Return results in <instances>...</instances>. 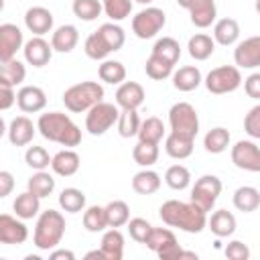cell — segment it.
<instances>
[{
	"label": "cell",
	"instance_id": "1",
	"mask_svg": "<svg viewBox=\"0 0 260 260\" xmlns=\"http://www.w3.org/2000/svg\"><path fill=\"white\" fill-rule=\"evenodd\" d=\"M158 215L162 223H167L169 228H179L187 234H199L207 225V211H203L193 201L185 203V201L169 199L160 205Z\"/></svg>",
	"mask_w": 260,
	"mask_h": 260
},
{
	"label": "cell",
	"instance_id": "2",
	"mask_svg": "<svg viewBox=\"0 0 260 260\" xmlns=\"http://www.w3.org/2000/svg\"><path fill=\"white\" fill-rule=\"evenodd\" d=\"M37 128L43 138L49 142H57L61 146L73 148L81 142V130L79 126L63 112H47L39 116Z\"/></svg>",
	"mask_w": 260,
	"mask_h": 260
},
{
	"label": "cell",
	"instance_id": "3",
	"mask_svg": "<svg viewBox=\"0 0 260 260\" xmlns=\"http://www.w3.org/2000/svg\"><path fill=\"white\" fill-rule=\"evenodd\" d=\"M124 41H126V35L122 30V26H118L114 22H106L85 39L83 49L89 59L104 61L110 53L120 51L124 47Z\"/></svg>",
	"mask_w": 260,
	"mask_h": 260
},
{
	"label": "cell",
	"instance_id": "4",
	"mask_svg": "<svg viewBox=\"0 0 260 260\" xmlns=\"http://www.w3.org/2000/svg\"><path fill=\"white\" fill-rule=\"evenodd\" d=\"M65 234V217L61 215V211L55 209H45L35 225V234H32V242L39 250H53L59 246L61 238Z\"/></svg>",
	"mask_w": 260,
	"mask_h": 260
},
{
	"label": "cell",
	"instance_id": "5",
	"mask_svg": "<svg viewBox=\"0 0 260 260\" xmlns=\"http://www.w3.org/2000/svg\"><path fill=\"white\" fill-rule=\"evenodd\" d=\"M104 98V87L98 81H81L63 91V104L69 112L81 114L100 104Z\"/></svg>",
	"mask_w": 260,
	"mask_h": 260
},
{
	"label": "cell",
	"instance_id": "6",
	"mask_svg": "<svg viewBox=\"0 0 260 260\" xmlns=\"http://www.w3.org/2000/svg\"><path fill=\"white\" fill-rule=\"evenodd\" d=\"M169 124H171V132L187 136V138H195L199 132L197 110L189 102H177L169 110Z\"/></svg>",
	"mask_w": 260,
	"mask_h": 260
},
{
	"label": "cell",
	"instance_id": "7",
	"mask_svg": "<svg viewBox=\"0 0 260 260\" xmlns=\"http://www.w3.org/2000/svg\"><path fill=\"white\" fill-rule=\"evenodd\" d=\"M118 118H120L118 106L108 104V102H100V104H95L93 108L87 110V116H85V130H87L91 136H102V134H106L114 124H118Z\"/></svg>",
	"mask_w": 260,
	"mask_h": 260
},
{
	"label": "cell",
	"instance_id": "8",
	"mask_svg": "<svg viewBox=\"0 0 260 260\" xmlns=\"http://www.w3.org/2000/svg\"><path fill=\"white\" fill-rule=\"evenodd\" d=\"M242 85V75H240V67L234 65H221L215 67L207 73L205 77V87L207 91L221 95V93H232Z\"/></svg>",
	"mask_w": 260,
	"mask_h": 260
},
{
	"label": "cell",
	"instance_id": "9",
	"mask_svg": "<svg viewBox=\"0 0 260 260\" xmlns=\"http://www.w3.org/2000/svg\"><path fill=\"white\" fill-rule=\"evenodd\" d=\"M144 246L148 250H152L158 258H165V260L181 258L183 256V250L177 244V238H175V234L169 228H152V232L146 238Z\"/></svg>",
	"mask_w": 260,
	"mask_h": 260
},
{
	"label": "cell",
	"instance_id": "10",
	"mask_svg": "<svg viewBox=\"0 0 260 260\" xmlns=\"http://www.w3.org/2000/svg\"><path fill=\"white\" fill-rule=\"evenodd\" d=\"M219 193H221V181L215 175H203L195 181L191 189V201L199 205L203 211H211Z\"/></svg>",
	"mask_w": 260,
	"mask_h": 260
},
{
	"label": "cell",
	"instance_id": "11",
	"mask_svg": "<svg viewBox=\"0 0 260 260\" xmlns=\"http://www.w3.org/2000/svg\"><path fill=\"white\" fill-rule=\"evenodd\" d=\"M165 22H167L165 12L156 6H148L132 18V32L138 39H152L165 26Z\"/></svg>",
	"mask_w": 260,
	"mask_h": 260
},
{
	"label": "cell",
	"instance_id": "12",
	"mask_svg": "<svg viewBox=\"0 0 260 260\" xmlns=\"http://www.w3.org/2000/svg\"><path fill=\"white\" fill-rule=\"evenodd\" d=\"M232 162L250 173H260V146L252 140H238L232 146Z\"/></svg>",
	"mask_w": 260,
	"mask_h": 260
},
{
	"label": "cell",
	"instance_id": "13",
	"mask_svg": "<svg viewBox=\"0 0 260 260\" xmlns=\"http://www.w3.org/2000/svg\"><path fill=\"white\" fill-rule=\"evenodd\" d=\"M181 8H185L191 16V22L197 28H207L217 16L215 0H177Z\"/></svg>",
	"mask_w": 260,
	"mask_h": 260
},
{
	"label": "cell",
	"instance_id": "14",
	"mask_svg": "<svg viewBox=\"0 0 260 260\" xmlns=\"http://www.w3.org/2000/svg\"><path fill=\"white\" fill-rule=\"evenodd\" d=\"M234 61L242 69H256L260 67V35L248 37L234 49Z\"/></svg>",
	"mask_w": 260,
	"mask_h": 260
},
{
	"label": "cell",
	"instance_id": "15",
	"mask_svg": "<svg viewBox=\"0 0 260 260\" xmlns=\"http://www.w3.org/2000/svg\"><path fill=\"white\" fill-rule=\"evenodd\" d=\"M22 47H24L22 30L12 22L0 24V61L4 63V61L14 59L16 51Z\"/></svg>",
	"mask_w": 260,
	"mask_h": 260
},
{
	"label": "cell",
	"instance_id": "16",
	"mask_svg": "<svg viewBox=\"0 0 260 260\" xmlns=\"http://www.w3.org/2000/svg\"><path fill=\"white\" fill-rule=\"evenodd\" d=\"M53 45H49L43 37H32L30 41L24 43L22 47V53H24V59L28 65L32 67H45L51 57H53Z\"/></svg>",
	"mask_w": 260,
	"mask_h": 260
},
{
	"label": "cell",
	"instance_id": "17",
	"mask_svg": "<svg viewBox=\"0 0 260 260\" xmlns=\"http://www.w3.org/2000/svg\"><path fill=\"white\" fill-rule=\"evenodd\" d=\"M26 238H28V230L20 221L18 215L16 217H12L8 213L0 215V242L2 244H8V246L22 244V242H26Z\"/></svg>",
	"mask_w": 260,
	"mask_h": 260
},
{
	"label": "cell",
	"instance_id": "18",
	"mask_svg": "<svg viewBox=\"0 0 260 260\" xmlns=\"http://www.w3.org/2000/svg\"><path fill=\"white\" fill-rule=\"evenodd\" d=\"M144 98V87L136 81H124L116 89V106L122 110H138Z\"/></svg>",
	"mask_w": 260,
	"mask_h": 260
},
{
	"label": "cell",
	"instance_id": "19",
	"mask_svg": "<svg viewBox=\"0 0 260 260\" xmlns=\"http://www.w3.org/2000/svg\"><path fill=\"white\" fill-rule=\"evenodd\" d=\"M16 104H18L20 112L35 114V112H41L47 106V93L37 85H24L16 93Z\"/></svg>",
	"mask_w": 260,
	"mask_h": 260
},
{
	"label": "cell",
	"instance_id": "20",
	"mask_svg": "<svg viewBox=\"0 0 260 260\" xmlns=\"http://www.w3.org/2000/svg\"><path fill=\"white\" fill-rule=\"evenodd\" d=\"M24 24L35 37H43L53 28V14L45 6H32L24 12Z\"/></svg>",
	"mask_w": 260,
	"mask_h": 260
},
{
	"label": "cell",
	"instance_id": "21",
	"mask_svg": "<svg viewBox=\"0 0 260 260\" xmlns=\"http://www.w3.org/2000/svg\"><path fill=\"white\" fill-rule=\"evenodd\" d=\"M39 128L32 124V120H28L26 116H16L10 120V126H8V140L14 144V146H26L35 132Z\"/></svg>",
	"mask_w": 260,
	"mask_h": 260
},
{
	"label": "cell",
	"instance_id": "22",
	"mask_svg": "<svg viewBox=\"0 0 260 260\" xmlns=\"http://www.w3.org/2000/svg\"><path fill=\"white\" fill-rule=\"evenodd\" d=\"M79 165H81V158H79V154H77L75 150H71V148L59 150V152L53 156V160H51V169H53V173L59 175V177H71V175H75V173L79 171Z\"/></svg>",
	"mask_w": 260,
	"mask_h": 260
},
{
	"label": "cell",
	"instance_id": "23",
	"mask_svg": "<svg viewBox=\"0 0 260 260\" xmlns=\"http://www.w3.org/2000/svg\"><path fill=\"white\" fill-rule=\"evenodd\" d=\"M79 43V32L73 24H63L59 28H55L53 37H51V45L57 53H71Z\"/></svg>",
	"mask_w": 260,
	"mask_h": 260
},
{
	"label": "cell",
	"instance_id": "24",
	"mask_svg": "<svg viewBox=\"0 0 260 260\" xmlns=\"http://www.w3.org/2000/svg\"><path fill=\"white\" fill-rule=\"evenodd\" d=\"M203 77H201V71L199 67L195 65H185V67H179L175 73H173V85L175 89L179 91H193L201 85Z\"/></svg>",
	"mask_w": 260,
	"mask_h": 260
},
{
	"label": "cell",
	"instance_id": "25",
	"mask_svg": "<svg viewBox=\"0 0 260 260\" xmlns=\"http://www.w3.org/2000/svg\"><path fill=\"white\" fill-rule=\"evenodd\" d=\"M207 225L211 230L213 236L217 238H228L236 232V217L234 213H230L228 209H217L211 213V217L207 219Z\"/></svg>",
	"mask_w": 260,
	"mask_h": 260
},
{
	"label": "cell",
	"instance_id": "26",
	"mask_svg": "<svg viewBox=\"0 0 260 260\" xmlns=\"http://www.w3.org/2000/svg\"><path fill=\"white\" fill-rule=\"evenodd\" d=\"M234 207L238 211H244V213H252L260 207V191L256 187H250V185H244V187H238L234 191Z\"/></svg>",
	"mask_w": 260,
	"mask_h": 260
},
{
	"label": "cell",
	"instance_id": "27",
	"mask_svg": "<svg viewBox=\"0 0 260 260\" xmlns=\"http://www.w3.org/2000/svg\"><path fill=\"white\" fill-rule=\"evenodd\" d=\"M12 209L20 219H32L41 211V197L35 195L32 191H24V193L16 195Z\"/></svg>",
	"mask_w": 260,
	"mask_h": 260
},
{
	"label": "cell",
	"instance_id": "28",
	"mask_svg": "<svg viewBox=\"0 0 260 260\" xmlns=\"http://www.w3.org/2000/svg\"><path fill=\"white\" fill-rule=\"evenodd\" d=\"M238 39H240V24L236 18H221L215 22V26H213V41L215 43L230 47Z\"/></svg>",
	"mask_w": 260,
	"mask_h": 260
},
{
	"label": "cell",
	"instance_id": "29",
	"mask_svg": "<svg viewBox=\"0 0 260 260\" xmlns=\"http://www.w3.org/2000/svg\"><path fill=\"white\" fill-rule=\"evenodd\" d=\"M106 254V260H122L124 256V236L118 228H110L104 236H102V246H100Z\"/></svg>",
	"mask_w": 260,
	"mask_h": 260
},
{
	"label": "cell",
	"instance_id": "30",
	"mask_svg": "<svg viewBox=\"0 0 260 260\" xmlns=\"http://www.w3.org/2000/svg\"><path fill=\"white\" fill-rule=\"evenodd\" d=\"M187 49H189V55H191L195 61H205V59H209V57L213 55V51H215V41H213L209 35H205V32H197V35H193V37L189 39Z\"/></svg>",
	"mask_w": 260,
	"mask_h": 260
},
{
	"label": "cell",
	"instance_id": "31",
	"mask_svg": "<svg viewBox=\"0 0 260 260\" xmlns=\"http://www.w3.org/2000/svg\"><path fill=\"white\" fill-rule=\"evenodd\" d=\"M193 140L195 138H187V136H181V134H175L171 132L165 140V150L171 158H177V160H183L187 156H191L193 152Z\"/></svg>",
	"mask_w": 260,
	"mask_h": 260
},
{
	"label": "cell",
	"instance_id": "32",
	"mask_svg": "<svg viewBox=\"0 0 260 260\" xmlns=\"http://www.w3.org/2000/svg\"><path fill=\"white\" fill-rule=\"evenodd\" d=\"M132 189L138 193V195H152L160 189V177L158 173L150 171V169H144L140 173L134 175L132 179Z\"/></svg>",
	"mask_w": 260,
	"mask_h": 260
},
{
	"label": "cell",
	"instance_id": "33",
	"mask_svg": "<svg viewBox=\"0 0 260 260\" xmlns=\"http://www.w3.org/2000/svg\"><path fill=\"white\" fill-rule=\"evenodd\" d=\"M98 75H100V79L106 81V83L120 85V83H124V79H126V67H124L120 61L104 59L102 65L98 67Z\"/></svg>",
	"mask_w": 260,
	"mask_h": 260
},
{
	"label": "cell",
	"instance_id": "34",
	"mask_svg": "<svg viewBox=\"0 0 260 260\" xmlns=\"http://www.w3.org/2000/svg\"><path fill=\"white\" fill-rule=\"evenodd\" d=\"M165 136V124L160 118L156 116H150L146 120H142L140 124V130H138V140L142 142H152V144H158Z\"/></svg>",
	"mask_w": 260,
	"mask_h": 260
},
{
	"label": "cell",
	"instance_id": "35",
	"mask_svg": "<svg viewBox=\"0 0 260 260\" xmlns=\"http://www.w3.org/2000/svg\"><path fill=\"white\" fill-rule=\"evenodd\" d=\"M59 205L67 213H79L85 209V193L75 187H67L59 195Z\"/></svg>",
	"mask_w": 260,
	"mask_h": 260
},
{
	"label": "cell",
	"instance_id": "36",
	"mask_svg": "<svg viewBox=\"0 0 260 260\" xmlns=\"http://www.w3.org/2000/svg\"><path fill=\"white\" fill-rule=\"evenodd\" d=\"M203 146H205V150L211 152V154L223 152V150L230 146V132H228L223 126L211 128V130L205 134V138H203Z\"/></svg>",
	"mask_w": 260,
	"mask_h": 260
},
{
	"label": "cell",
	"instance_id": "37",
	"mask_svg": "<svg viewBox=\"0 0 260 260\" xmlns=\"http://www.w3.org/2000/svg\"><path fill=\"white\" fill-rule=\"evenodd\" d=\"M106 217H108V228H122L130 221V207L126 201L116 199L106 205Z\"/></svg>",
	"mask_w": 260,
	"mask_h": 260
},
{
	"label": "cell",
	"instance_id": "38",
	"mask_svg": "<svg viewBox=\"0 0 260 260\" xmlns=\"http://www.w3.org/2000/svg\"><path fill=\"white\" fill-rule=\"evenodd\" d=\"M83 228L91 234L104 232L108 228V217H106V207L100 205H89L83 211Z\"/></svg>",
	"mask_w": 260,
	"mask_h": 260
},
{
	"label": "cell",
	"instance_id": "39",
	"mask_svg": "<svg viewBox=\"0 0 260 260\" xmlns=\"http://www.w3.org/2000/svg\"><path fill=\"white\" fill-rule=\"evenodd\" d=\"M152 55L162 57V59H167L169 63L177 65V61H179V57H181V45H179L173 37H162V39H158V41L154 43Z\"/></svg>",
	"mask_w": 260,
	"mask_h": 260
},
{
	"label": "cell",
	"instance_id": "40",
	"mask_svg": "<svg viewBox=\"0 0 260 260\" xmlns=\"http://www.w3.org/2000/svg\"><path fill=\"white\" fill-rule=\"evenodd\" d=\"M173 67H175V65L169 63L167 59L156 57V55L150 53V57L146 59L144 71H146V75H148L150 79H154V81H162V79H167L169 75H173Z\"/></svg>",
	"mask_w": 260,
	"mask_h": 260
},
{
	"label": "cell",
	"instance_id": "41",
	"mask_svg": "<svg viewBox=\"0 0 260 260\" xmlns=\"http://www.w3.org/2000/svg\"><path fill=\"white\" fill-rule=\"evenodd\" d=\"M132 156H134V162H136V165L148 169V167H152V165L158 160V144L138 140V144H136L134 150H132Z\"/></svg>",
	"mask_w": 260,
	"mask_h": 260
},
{
	"label": "cell",
	"instance_id": "42",
	"mask_svg": "<svg viewBox=\"0 0 260 260\" xmlns=\"http://www.w3.org/2000/svg\"><path fill=\"white\" fill-rule=\"evenodd\" d=\"M28 191H32L35 195H39L41 199L43 197H49L55 191V179H53V175H49L47 171H37L28 179Z\"/></svg>",
	"mask_w": 260,
	"mask_h": 260
},
{
	"label": "cell",
	"instance_id": "43",
	"mask_svg": "<svg viewBox=\"0 0 260 260\" xmlns=\"http://www.w3.org/2000/svg\"><path fill=\"white\" fill-rule=\"evenodd\" d=\"M140 124H142V122H140L136 110H122V112H120V118H118V132H120L122 138L138 136Z\"/></svg>",
	"mask_w": 260,
	"mask_h": 260
},
{
	"label": "cell",
	"instance_id": "44",
	"mask_svg": "<svg viewBox=\"0 0 260 260\" xmlns=\"http://www.w3.org/2000/svg\"><path fill=\"white\" fill-rule=\"evenodd\" d=\"M165 183H167L171 189H175V191H183V189H187L189 183H191V173H189V169L183 167V165H173V167H169L167 173H165Z\"/></svg>",
	"mask_w": 260,
	"mask_h": 260
},
{
	"label": "cell",
	"instance_id": "45",
	"mask_svg": "<svg viewBox=\"0 0 260 260\" xmlns=\"http://www.w3.org/2000/svg\"><path fill=\"white\" fill-rule=\"evenodd\" d=\"M73 14L79 18V20H85V22H91L95 20L102 10H104V4L100 0H73Z\"/></svg>",
	"mask_w": 260,
	"mask_h": 260
},
{
	"label": "cell",
	"instance_id": "46",
	"mask_svg": "<svg viewBox=\"0 0 260 260\" xmlns=\"http://www.w3.org/2000/svg\"><path fill=\"white\" fill-rule=\"evenodd\" d=\"M26 77V69L24 65L18 61V59H10V61H4L2 67H0V79H6L8 83L12 85H20Z\"/></svg>",
	"mask_w": 260,
	"mask_h": 260
},
{
	"label": "cell",
	"instance_id": "47",
	"mask_svg": "<svg viewBox=\"0 0 260 260\" xmlns=\"http://www.w3.org/2000/svg\"><path fill=\"white\" fill-rule=\"evenodd\" d=\"M104 12L112 20H124L132 12V0H102Z\"/></svg>",
	"mask_w": 260,
	"mask_h": 260
},
{
	"label": "cell",
	"instance_id": "48",
	"mask_svg": "<svg viewBox=\"0 0 260 260\" xmlns=\"http://www.w3.org/2000/svg\"><path fill=\"white\" fill-rule=\"evenodd\" d=\"M24 160H26V165H28L30 169H35V171H45V169L51 165L53 156H49V152H47L43 146H28V150L24 152Z\"/></svg>",
	"mask_w": 260,
	"mask_h": 260
},
{
	"label": "cell",
	"instance_id": "49",
	"mask_svg": "<svg viewBox=\"0 0 260 260\" xmlns=\"http://www.w3.org/2000/svg\"><path fill=\"white\" fill-rule=\"evenodd\" d=\"M126 225H128L130 238H132L134 242H138V244H144V242H146V238H148V236H150V232H152V225H150L144 217H132Z\"/></svg>",
	"mask_w": 260,
	"mask_h": 260
},
{
	"label": "cell",
	"instance_id": "50",
	"mask_svg": "<svg viewBox=\"0 0 260 260\" xmlns=\"http://www.w3.org/2000/svg\"><path fill=\"white\" fill-rule=\"evenodd\" d=\"M244 130L252 138H260V104L250 108L244 118Z\"/></svg>",
	"mask_w": 260,
	"mask_h": 260
},
{
	"label": "cell",
	"instance_id": "51",
	"mask_svg": "<svg viewBox=\"0 0 260 260\" xmlns=\"http://www.w3.org/2000/svg\"><path fill=\"white\" fill-rule=\"evenodd\" d=\"M223 252H225V256H228L230 260H248V258H250V248H248L244 242H240V240L230 242Z\"/></svg>",
	"mask_w": 260,
	"mask_h": 260
},
{
	"label": "cell",
	"instance_id": "52",
	"mask_svg": "<svg viewBox=\"0 0 260 260\" xmlns=\"http://www.w3.org/2000/svg\"><path fill=\"white\" fill-rule=\"evenodd\" d=\"M16 102L14 85L8 83L6 79H0V110H8Z\"/></svg>",
	"mask_w": 260,
	"mask_h": 260
},
{
	"label": "cell",
	"instance_id": "53",
	"mask_svg": "<svg viewBox=\"0 0 260 260\" xmlns=\"http://www.w3.org/2000/svg\"><path fill=\"white\" fill-rule=\"evenodd\" d=\"M244 89H246L248 98H252V100H260V71L250 73V75L244 79Z\"/></svg>",
	"mask_w": 260,
	"mask_h": 260
},
{
	"label": "cell",
	"instance_id": "54",
	"mask_svg": "<svg viewBox=\"0 0 260 260\" xmlns=\"http://www.w3.org/2000/svg\"><path fill=\"white\" fill-rule=\"evenodd\" d=\"M12 187H14V177L8 171H0V197L10 195Z\"/></svg>",
	"mask_w": 260,
	"mask_h": 260
},
{
	"label": "cell",
	"instance_id": "55",
	"mask_svg": "<svg viewBox=\"0 0 260 260\" xmlns=\"http://www.w3.org/2000/svg\"><path fill=\"white\" fill-rule=\"evenodd\" d=\"M49 258H51V260H61V258H65V260H75V254H73L71 250H53V252L49 254Z\"/></svg>",
	"mask_w": 260,
	"mask_h": 260
},
{
	"label": "cell",
	"instance_id": "56",
	"mask_svg": "<svg viewBox=\"0 0 260 260\" xmlns=\"http://www.w3.org/2000/svg\"><path fill=\"white\" fill-rule=\"evenodd\" d=\"M85 258L89 260V258H98V260H106V254H104V250L100 248V250H91V252H87L85 254Z\"/></svg>",
	"mask_w": 260,
	"mask_h": 260
},
{
	"label": "cell",
	"instance_id": "57",
	"mask_svg": "<svg viewBox=\"0 0 260 260\" xmlns=\"http://www.w3.org/2000/svg\"><path fill=\"white\" fill-rule=\"evenodd\" d=\"M134 2H138V4H150V2H154V0H134Z\"/></svg>",
	"mask_w": 260,
	"mask_h": 260
},
{
	"label": "cell",
	"instance_id": "58",
	"mask_svg": "<svg viewBox=\"0 0 260 260\" xmlns=\"http://www.w3.org/2000/svg\"><path fill=\"white\" fill-rule=\"evenodd\" d=\"M256 12L260 14V0H256Z\"/></svg>",
	"mask_w": 260,
	"mask_h": 260
}]
</instances>
